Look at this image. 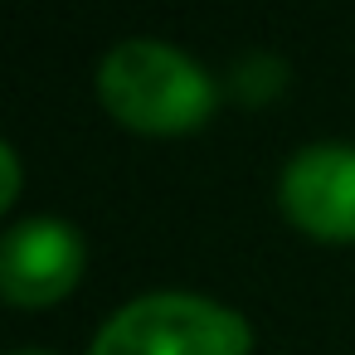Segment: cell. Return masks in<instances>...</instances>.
Returning <instances> with one entry per match:
<instances>
[{
	"instance_id": "obj_5",
	"label": "cell",
	"mask_w": 355,
	"mask_h": 355,
	"mask_svg": "<svg viewBox=\"0 0 355 355\" xmlns=\"http://www.w3.org/2000/svg\"><path fill=\"white\" fill-rule=\"evenodd\" d=\"M20 200V156L15 146H0V209H10Z\"/></svg>"
},
{
	"instance_id": "obj_6",
	"label": "cell",
	"mask_w": 355,
	"mask_h": 355,
	"mask_svg": "<svg viewBox=\"0 0 355 355\" xmlns=\"http://www.w3.org/2000/svg\"><path fill=\"white\" fill-rule=\"evenodd\" d=\"M20 355H49V350H20Z\"/></svg>"
},
{
	"instance_id": "obj_1",
	"label": "cell",
	"mask_w": 355,
	"mask_h": 355,
	"mask_svg": "<svg viewBox=\"0 0 355 355\" xmlns=\"http://www.w3.org/2000/svg\"><path fill=\"white\" fill-rule=\"evenodd\" d=\"M103 107L141 137H185L214 117L209 73L166 40H122L98 69Z\"/></svg>"
},
{
	"instance_id": "obj_3",
	"label": "cell",
	"mask_w": 355,
	"mask_h": 355,
	"mask_svg": "<svg viewBox=\"0 0 355 355\" xmlns=\"http://www.w3.org/2000/svg\"><path fill=\"white\" fill-rule=\"evenodd\" d=\"M282 214L316 243H355V146H302L277 180Z\"/></svg>"
},
{
	"instance_id": "obj_2",
	"label": "cell",
	"mask_w": 355,
	"mask_h": 355,
	"mask_svg": "<svg viewBox=\"0 0 355 355\" xmlns=\"http://www.w3.org/2000/svg\"><path fill=\"white\" fill-rule=\"evenodd\" d=\"M253 331L239 311L195 292H151L103 321L88 355H248Z\"/></svg>"
},
{
	"instance_id": "obj_4",
	"label": "cell",
	"mask_w": 355,
	"mask_h": 355,
	"mask_svg": "<svg viewBox=\"0 0 355 355\" xmlns=\"http://www.w3.org/2000/svg\"><path fill=\"white\" fill-rule=\"evenodd\" d=\"M83 234L64 219H25L0 243V297L10 306H54L83 277Z\"/></svg>"
}]
</instances>
